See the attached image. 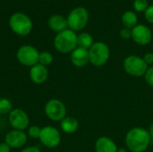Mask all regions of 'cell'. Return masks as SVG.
<instances>
[{
    "label": "cell",
    "instance_id": "8",
    "mask_svg": "<svg viewBox=\"0 0 153 152\" xmlns=\"http://www.w3.org/2000/svg\"><path fill=\"white\" fill-rule=\"evenodd\" d=\"M45 114L52 121H62L66 116V108L61 100L53 99L45 105Z\"/></svg>",
    "mask_w": 153,
    "mask_h": 152
},
{
    "label": "cell",
    "instance_id": "12",
    "mask_svg": "<svg viewBox=\"0 0 153 152\" xmlns=\"http://www.w3.org/2000/svg\"><path fill=\"white\" fill-rule=\"evenodd\" d=\"M4 142L13 149L22 148L27 142V134L23 131L12 130L6 133Z\"/></svg>",
    "mask_w": 153,
    "mask_h": 152
},
{
    "label": "cell",
    "instance_id": "7",
    "mask_svg": "<svg viewBox=\"0 0 153 152\" xmlns=\"http://www.w3.org/2000/svg\"><path fill=\"white\" fill-rule=\"evenodd\" d=\"M39 51L32 46H22L16 53L17 60L25 66L32 67L39 63Z\"/></svg>",
    "mask_w": 153,
    "mask_h": 152
},
{
    "label": "cell",
    "instance_id": "13",
    "mask_svg": "<svg viewBox=\"0 0 153 152\" xmlns=\"http://www.w3.org/2000/svg\"><path fill=\"white\" fill-rule=\"evenodd\" d=\"M48 76V72L46 66L38 63L37 65L30 67V77L34 83L36 84L44 83L47 81Z\"/></svg>",
    "mask_w": 153,
    "mask_h": 152
},
{
    "label": "cell",
    "instance_id": "28",
    "mask_svg": "<svg viewBox=\"0 0 153 152\" xmlns=\"http://www.w3.org/2000/svg\"><path fill=\"white\" fill-rule=\"evenodd\" d=\"M11 147L6 144L5 142H1L0 143V152H10Z\"/></svg>",
    "mask_w": 153,
    "mask_h": 152
},
{
    "label": "cell",
    "instance_id": "31",
    "mask_svg": "<svg viewBox=\"0 0 153 152\" xmlns=\"http://www.w3.org/2000/svg\"><path fill=\"white\" fill-rule=\"evenodd\" d=\"M117 152H126V151L125 149L120 148V149H118V150H117Z\"/></svg>",
    "mask_w": 153,
    "mask_h": 152
},
{
    "label": "cell",
    "instance_id": "1",
    "mask_svg": "<svg viewBox=\"0 0 153 152\" xmlns=\"http://www.w3.org/2000/svg\"><path fill=\"white\" fill-rule=\"evenodd\" d=\"M151 141L149 131L142 127L129 130L126 136V144L132 152H143L147 150Z\"/></svg>",
    "mask_w": 153,
    "mask_h": 152
},
{
    "label": "cell",
    "instance_id": "11",
    "mask_svg": "<svg viewBox=\"0 0 153 152\" xmlns=\"http://www.w3.org/2000/svg\"><path fill=\"white\" fill-rule=\"evenodd\" d=\"M132 39L134 41L141 46L149 44L152 41V30L143 24H137L132 29Z\"/></svg>",
    "mask_w": 153,
    "mask_h": 152
},
{
    "label": "cell",
    "instance_id": "2",
    "mask_svg": "<svg viewBox=\"0 0 153 152\" xmlns=\"http://www.w3.org/2000/svg\"><path fill=\"white\" fill-rule=\"evenodd\" d=\"M54 46L61 53H72L77 46V35L72 30L58 32L54 39Z\"/></svg>",
    "mask_w": 153,
    "mask_h": 152
},
{
    "label": "cell",
    "instance_id": "30",
    "mask_svg": "<svg viewBox=\"0 0 153 152\" xmlns=\"http://www.w3.org/2000/svg\"><path fill=\"white\" fill-rule=\"evenodd\" d=\"M149 133H150V136H151V141H150V143L153 144V123L150 126V129H149Z\"/></svg>",
    "mask_w": 153,
    "mask_h": 152
},
{
    "label": "cell",
    "instance_id": "16",
    "mask_svg": "<svg viewBox=\"0 0 153 152\" xmlns=\"http://www.w3.org/2000/svg\"><path fill=\"white\" fill-rule=\"evenodd\" d=\"M48 26L52 30L56 31V32H61L66 30L68 26L67 19L59 14L52 15L48 19Z\"/></svg>",
    "mask_w": 153,
    "mask_h": 152
},
{
    "label": "cell",
    "instance_id": "19",
    "mask_svg": "<svg viewBox=\"0 0 153 152\" xmlns=\"http://www.w3.org/2000/svg\"><path fill=\"white\" fill-rule=\"evenodd\" d=\"M93 45V39L91 34L87 32L81 33L77 36V46L79 47H82L85 49H90Z\"/></svg>",
    "mask_w": 153,
    "mask_h": 152
},
{
    "label": "cell",
    "instance_id": "4",
    "mask_svg": "<svg viewBox=\"0 0 153 152\" xmlns=\"http://www.w3.org/2000/svg\"><path fill=\"white\" fill-rule=\"evenodd\" d=\"M110 56V50L107 44L101 41L93 43V45L89 49V58L90 62L95 66L104 65Z\"/></svg>",
    "mask_w": 153,
    "mask_h": 152
},
{
    "label": "cell",
    "instance_id": "10",
    "mask_svg": "<svg viewBox=\"0 0 153 152\" xmlns=\"http://www.w3.org/2000/svg\"><path fill=\"white\" fill-rule=\"evenodd\" d=\"M9 123L14 130L23 131L30 124V119L25 111L21 108H14L9 114Z\"/></svg>",
    "mask_w": 153,
    "mask_h": 152
},
{
    "label": "cell",
    "instance_id": "25",
    "mask_svg": "<svg viewBox=\"0 0 153 152\" xmlns=\"http://www.w3.org/2000/svg\"><path fill=\"white\" fill-rule=\"evenodd\" d=\"M120 36L123 39H129L132 38V30L128 28H123L120 30Z\"/></svg>",
    "mask_w": 153,
    "mask_h": 152
},
{
    "label": "cell",
    "instance_id": "21",
    "mask_svg": "<svg viewBox=\"0 0 153 152\" xmlns=\"http://www.w3.org/2000/svg\"><path fill=\"white\" fill-rule=\"evenodd\" d=\"M13 110V104L7 99H0V114H10Z\"/></svg>",
    "mask_w": 153,
    "mask_h": 152
},
{
    "label": "cell",
    "instance_id": "27",
    "mask_svg": "<svg viewBox=\"0 0 153 152\" xmlns=\"http://www.w3.org/2000/svg\"><path fill=\"white\" fill-rule=\"evenodd\" d=\"M143 60L147 65L153 64V53H146L143 56Z\"/></svg>",
    "mask_w": 153,
    "mask_h": 152
},
{
    "label": "cell",
    "instance_id": "14",
    "mask_svg": "<svg viewBox=\"0 0 153 152\" xmlns=\"http://www.w3.org/2000/svg\"><path fill=\"white\" fill-rule=\"evenodd\" d=\"M71 61L76 67H83L89 62V50L82 47H76L71 53Z\"/></svg>",
    "mask_w": 153,
    "mask_h": 152
},
{
    "label": "cell",
    "instance_id": "6",
    "mask_svg": "<svg viewBox=\"0 0 153 152\" xmlns=\"http://www.w3.org/2000/svg\"><path fill=\"white\" fill-rule=\"evenodd\" d=\"M148 65L145 63L143 58L137 56H129L124 61L125 71L132 76L139 77L145 74Z\"/></svg>",
    "mask_w": 153,
    "mask_h": 152
},
{
    "label": "cell",
    "instance_id": "15",
    "mask_svg": "<svg viewBox=\"0 0 153 152\" xmlns=\"http://www.w3.org/2000/svg\"><path fill=\"white\" fill-rule=\"evenodd\" d=\"M117 150L116 143L106 136L99 138L95 143L96 152H117Z\"/></svg>",
    "mask_w": 153,
    "mask_h": 152
},
{
    "label": "cell",
    "instance_id": "9",
    "mask_svg": "<svg viewBox=\"0 0 153 152\" xmlns=\"http://www.w3.org/2000/svg\"><path fill=\"white\" fill-rule=\"evenodd\" d=\"M39 140L47 148H56L60 144L61 135L59 131L54 126H45L41 128Z\"/></svg>",
    "mask_w": 153,
    "mask_h": 152
},
{
    "label": "cell",
    "instance_id": "29",
    "mask_svg": "<svg viewBox=\"0 0 153 152\" xmlns=\"http://www.w3.org/2000/svg\"><path fill=\"white\" fill-rule=\"evenodd\" d=\"M21 152H41V151H40V150H39L38 147L30 146V147L25 148L24 150H22Z\"/></svg>",
    "mask_w": 153,
    "mask_h": 152
},
{
    "label": "cell",
    "instance_id": "5",
    "mask_svg": "<svg viewBox=\"0 0 153 152\" xmlns=\"http://www.w3.org/2000/svg\"><path fill=\"white\" fill-rule=\"evenodd\" d=\"M89 13L84 7H76L73 9L67 17L68 27L72 30H81L88 23Z\"/></svg>",
    "mask_w": 153,
    "mask_h": 152
},
{
    "label": "cell",
    "instance_id": "3",
    "mask_svg": "<svg viewBox=\"0 0 153 152\" xmlns=\"http://www.w3.org/2000/svg\"><path fill=\"white\" fill-rule=\"evenodd\" d=\"M9 26L17 35L26 36L32 29V22L28 15L22 13H16L10 17Z\"/></svg>",
    "mask_w": 153,
    "mask_h": 152
},
{
    "label": "cell",
    "instance_id": "26",
    "mask_svg": "<svg viewBox=\"0 0 153 152\" xmlns=\"http://www.w3.org/2000/svg\"><path fill=\"white\" fill-rule=\"evenodd\" d=\"M144 16L150 23L153 24V5H150L146 9V11L144 12Z\"/></svg>",
    "mask_w": 153,
    "mask_h": 152
},
{
    "label": "cell",
    "instance_id": "23",
    "mask_svg": "<svg viewBox=\"0 0 153 152\" xmlns=\"http://www.w3.org/2000/svg\"><path fill=\"white\" fill-rule=\"evenodd\" d=\"M40 132H41V128H39V126H36V125L30 126L28 129V134L32 139H39V135H40Z\"/></svg>",
    "mask_w": 153,
    "mask_h": 152
},
{
    "label": "cell",
    "instance_id": "20",
    "mask_svg": "<svg viewBox=\"0 0 153 152\" xmlns=\"http://www.w3.org/2000/svg\"><path fill=\"white\" fill-rule=\"evenodd\" d=\"M53 62V56L51 53L48 52V51H42L39 53V64L47 66L51 65V63Z\"/></svg>",
    "mask_w": 153,
    "mask_h": 152
},
{
    "label": "cell",
    "instance_id": "22",
    "mask_svg": "<svg viewBox=\"0 0 153 152\" xmlns=\"http://www.w3.org/2000/svg\"><path fill=\"white\" fill-rule=\"evenodd\" d=\"M149 7V3L147 0H134V8L136 12H145Z\"/></svg>",
    "mask_w": 153,
    "mask_h": 152
},
{
    "label": "cell",
    "instance_id": "17",
    "mask_svg": "<svg viewBox=\"0 0 153 152\" xmlns=\"http://www.w3.org/2000/svg\"><path fill=\"white\" fill-rule=\"evenodd\" d=\"M61 129L66 133H74L78 130L79 123L76 118L72 116H65L60 123Z\"/></svg>",
    "mask_w": 153,
    "mask_h": 152
},
{
    "label": "cell",
    "instance_id": "18",
    "mask_svg": "<svg viewBox=\"0 0 153 152\" xmlns=\"http://www.w3.org/2000/svg\"><path fill=\"white\" fill-rule=\"evenodd\" d=\"M138 17L134 12L132 11H126L122 15V23L126 28L133 29L137 25Z\"/></svg>",
    "mask_w": 153,
    "mask_h": 152
},
{
    "label": "cell",
    "instance_id": "24",
    "mask_svg": "<svg viewBox=\"0 0 153 152\" xmlns=\"http://www.w3.org/2000/svg\"><path fill=\"white\" fill-rule=\"evenodd\" d=\"M144 78L148 85L153 87V67H149L144 74Z\"/></svg>",
    "mask_w": 153,
    "mask_h": 152
}]
</instances>
